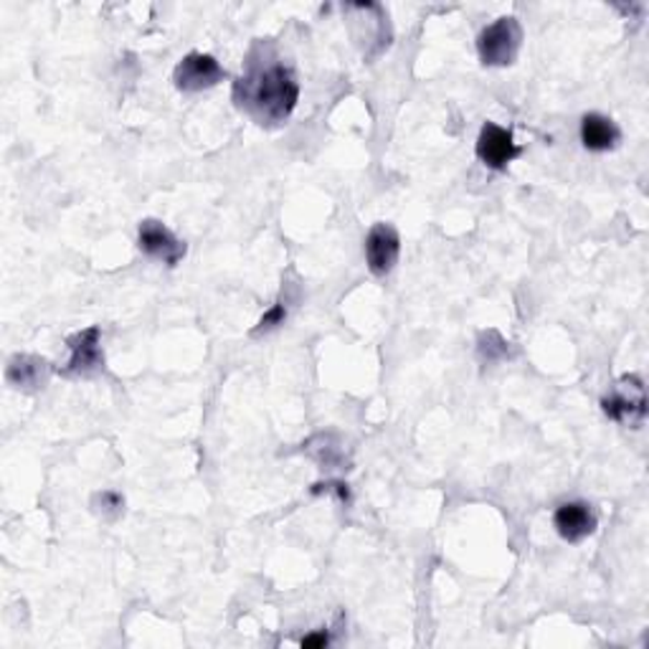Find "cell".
<instances>
[{
    "mask_svg": "<svg viewBox=\"0 0 649 649\" xmlns=\"http://www.w3.org/2000/svg\"><path fill=\"white\" fill-rule=\"evenodd\" d=\"M299 81L284 61L249 64V71L234 84V102L257 125H282L297 107Z\"/></svg>",
    "mask_w": 649,
    "mask_h": 649,
    "instance_id": "cell-1",
    "label": "cell"
},
{
    "mask_svg": "<svg viewBox=\"0 0 649 649\" xmlns=\"http://www.w3.org/2000/svg\"><path fill=\"white\" fill-rule=\"evenodd\" d=\"M523 46V26L515 15H502L477 38V54L485 67H510Z\"/></svg>",
    "mask_w": 649,
    "mask_h": 649,
    "instance_id": "cell-2",
    "label": "cell"
},
{
    "mask_svg": "<svg viewBox=\"0 0 649 649\" xmlns=\"http://www.w3.org/2000/svg\"><path fill=\"white\" fill-rule=\"evenodd\" d=\"M602 409L616 424L629 429L642 426L647 419V391L642 378L635 376V373L619 378V384L612 388V394L602 399Z\"/></svg>",
    "mask_w": 649,
    "mask_h": 649,
    "instance_id": "cell-3",
    "label": "cell"
},
{
    "mask_svg": "<svg viewBox=\"0 0 649 649\" xmlns=\"http://www.w3.org/2000/svg\"><path fill=\"white\" fill-rule=\"evenodd\" d=\"M137 247L145 257L156 259V262H162L168 266L181 264L185 259V241L175 237L173 231L168 229L162 221H156V218H145L140 221V229H137Z\"/></svg>",
    "mask_w": 649,
    "mask_h": 649,
    "instance_id": "cell-4",
    "label": "cell"
},
{
    "mask_svg": "<svg viewBox=\"0 0 649 649\" xmlns=\"http://www.w3.org/2000/svg\"><path fill=\"white\" fill-rule=\"evenodd\" d=\"M365 251V264L376 277H386L394 272V266L399 264L401 254V237L391 224H376L368 231L363 243Z\"/></svg>",
    "mask_w": 649,
    "mask_h": 649,
    "instance_id": "cell-5",
    "label": "cell"
},
{
    "mask_svg": "<svg viewBox=\"0 0 649 649\" xmlns=\"http://www.w3.org/2000/svg\"><path fill=\"white\" fill-rule=\"evenodd\" d=\"M226 79V69L210 54L193 52L178 61L173 71V81L181 92H203V89L216 87Z\"/></svg>",
    "mask_w": 649,
    "mask_h": 649,
    "instance_id": "cell-6",
    "label": "cell"
},
{
    "mask_svg": "<svg viewBox=\"0 0 649 649\" xmlns=\"http://www.w3.org/2000/svg\"><path fill=\"white\" fill-rule=\"evenodd\" d=\"M521 156L523 148L513 140L510 129L494 125V122H485L480 137H477V158H480L487 168L505 170L510 162Z\"/></svg>",
    "mask_w": 649,
    "mask_h": 649,
    "instance_id": "cell-7",
    "label": "cell"
},
{
    "mask_svg": "<svg viewBox=\"0 0 649 649\" xmlns=\"http://www.w3.org/2000/svg\"><path fill=\"white\" fill-rule=\"evenodd\" d=\"M102 332L96 324L92 328L77 332L75 338H69V348H71V358L67 363L64 373L67 376H92V373L104 368V355H102Z\"/></svg>",
    "mask_w": 649,
    "mask_h": 649,
    "instance_id": "cell-8",
    "label": "cell"
},
{
    "mask_svg": "<svg viewBox=\"0 0 649 649\" xmlns=\"http://www.w3.org/2000/svg\"><path fill=\"white\" fill-rule=\"evenodd\" d=\"M554 525L556 533L561 535L566 543H581L587 540L589 535L596 533V513L591 510L589 502H563L561 508L554 513Z\"/></svg>",
    "mask_w": 649,
    "mask_h": 649,
    "instance_id": "cell-9",
    "label": "cell"
},
{
    "mask_svg": "<svg viewBox=\"0 0 649 649\" xmlns=\"http://www.w3.org/2000/svg\"><path fill=\"white\" fill-rule=\"evenodd\" d=\"M581 143L591 152H608L622 143V129L612 117L589 112L581 119Z\"/></svg>",
    "mask_w": 649,
    "mask_h": 649,
    "instance_id": "cell-10",
    "label": "cell"
},
{
    "mask_svg": "<svg viewBox=\"0 0 649 649\" xmlns=\"http://www.w3.org/2000/svg\"><path fill=\"white\" fill-rule=\"evenodd\" d=\"M48 376V363L38 355H15V358L8 363V384L15 388H38L46 384Z\"/></svg>",
    "mask_w": 649,
    "mask_h": 649,
    "instance_id": "cell-11",
    "label": "cell"
},
{
    "mask_svg": "<svg viewBox=\"0 0 649 649\" xmlns=\"http://www.w3.org/2000/svg\"><path fill=\"white\" fill-rule=\"evenodd\" d=\"M284 320H287V307H284V303H274L270 307V312L262 315V320H259V324L254 328V335H262V332L280 328V324H284Z\"/></svg>",
    "mask_w": 649,
    "mask_h": 649,
    "instance_id": "cell-12",
    "label": "cell"
},
{
    "mask_svg": "<svg viewBox=\"0 0 649 649\" xmlns=\"http://www.w3.org/2000/svg\"><path fill=\"white\" fill-rule=\"evenodd\" d=\"M96 498L102 500L104 513H107V510H115V513H119L122 505H125V500H122V494H117V492H102V494H96Z\"/></svg>",
    "mask_w": 649,
    "mask_h": 649,
    "instance_id": "cell-13",
    "label": "cell"
},
{
    "mask_svg": "<svg viewBox=\"0 0 649 649\" xmlns=\"http://www.w3.org/2000/svg\"><path fill=\"white\" fill-rule=\"evenodd\" d=\"M328 642H330V637H328V631H318V635H310V637H305L303 642V647H307V649H320V647H328Z\"/></svg>",
    "mask_w": 649,
    "mask_h": 649,
    "instance_id": "cell-14",
    "label": "cell"
}]
</instances>
